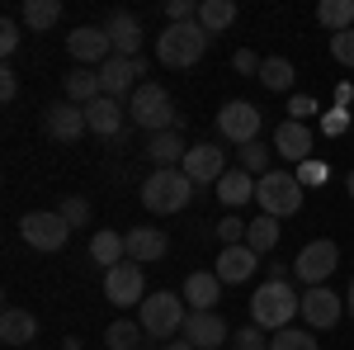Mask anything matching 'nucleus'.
I'll return each mask as SVG.
<instances>
[{
    "label": "nucleus",
    "instance_id": "nucleus-1",
    "mask_svg": "<svg viewBox=\"0 0 354 350\" xmlns=\"http://www.w3.org/2000/svg\"><path fill=\"white\" fill-rule=\"evenodd\" d=\"M175 100H170V90L156 81H142L133 90V100H128V123H137L147 137H156V133H170L175 128Z\"/></svg>",
    "mask_w": 354,
    "mask_h": 350
},
{
    "label": "nucleus",
    "instance_id": "nucleus-2",
    "mask_svg": "<svg viewBox=\"0 0 354 350\" xmlns=\"http://www.w3.org/2000/svg\"><path fill=\"white\" fill-rule=\"evenodd\" d=\"M293 313H302V294H293V284H260L250 298V322L260 331H283L293 326Z\"/></svg>",
    "mask_w": 354,
    "mask_h": 350
},
{
    "label": "nucleus",
    "instance_id": "nucleus-3",
    "mask_svg": "<svg viewBox=\"0 0 354 350\" xmlns=\"http://www.w3.org/2000/svg\"><path fill=\"white\" fill-rule=\"evenodd\" d=\"M208 28L198 24H165V33L156 38V57H161V67H194V62H203V53H208Z\"/></svg>",
    "mask_w": 354,
    "mask_h": 350
},
{
    "label": "nucleus",
    "instance_id": "nucleus-4",
    "mask_svg": "<svg viewBox=\"0 0 354 350\" xmlns=\"http://www.w3.org/2000/svg\"><path fill=\"white\" fill-rule=\"evenodd\" d=\"M194 199V180L185 170H151L142 180V209L147 213H180L185 204Z\"/></svg>",
    "mask_w": 354,
    "mask_h": 350
},
{
    "label": "nucleus",
    "instance_id": "nucleus-5",
    "mask_svg": "<svg viewBox=\"0 0 354 350\" xmlns=\"http://www.w3.org/2000/svg\"><path fill=\"white\" fill-rule=\"evenodd\" d=\"M185 322H189V303H185L180 294H170V289L147 294V303H142V331H147L151 341H170V336H180Z\"/></svg>",
    "mask_w": 354,
    "mask_h": 350
},
{
    "label": "nucleus",
    "instance_id": "nucleus-6",
    "mask_svg": "<svg viewBox=\"0 0 354 350\" xmlns=\"http://www.w3.org/2000/svg\"><path fill=\"white\" fill-rule=\"evenodd\" d=\"M255 204H260V213L270 218H293L302 209V185L293 170H270V175H260L255 180Z\"/></svg>",
    "mask_w": 354,
    "mask_h": 350
},
{
    "label": "nucleus",
    "instance_id": "nucleus-7",
    "mask_svg": "<svg viewBox=\"0 0 354 350\" xmlns=\"http://www.w3.org/2000/svg\"><path fill=\"white\" fill-rule=\"evenodd\" d=\"M19 237H24L33 251L53 256V251H62V246H66V237H71V222L57 213V209H53V213H48V209H43V213H24V218H19Z\"/></svg>",
    "mask_w": 354,
    "mask_h": 350
},
{
    "label": "nucleus",
    "instance_id": "nucleus-8",
    "mask_svg": "<svg viewBox=\"0 0 354 350\" xmlns=\"http://www.w3.org/2000/svg\"><path fill=\"white\" fill-rule=\"evenodd\" d=\"M260 109L250 105V100H227V105L218 109V137L222 142H236V147H245V142H260Z\"/></svg>",
    "mask_w": 354,
    "mask_h": 350
},
{
    "label": "nucleus",
    "instance_id": "nucleus-9",
    "mask_svg": "<svg viewBox=\"0 0 354 350\" xmlns=\"http://www.w3.org/2000/svg\"><path fill=\"white\" fill-rule=\"evenodd\" d=\"M335 265H340V251H335V242H307L298 251V261H293V274H298L307 289H317V284H326L330 274H335Z\"/></svg>",
    "mask_w": 354,
    "mask_h": 350
},
{
    "label": "nucleus",
    "instance_id": "nucleus-10",
    "mask_svg": "<svg viewBox=\"0 0 354 350\" xmlns=\"http://www.w3.org/2000/svg\"><path fill=\"white\" fill-rule=\"evenodd\" d=\"M104 298H109L113 308L147 303V279H142V265H137V261H123V265L104 270Z\"/></svg>",
    "mask_w": 354,
    "mask_h": 350
},
{
    "label": "nucleus",
    "instance_id": "nucleus-11",
    "mask_svg": "<svg viewBox=\"0 0 354 350\" xmlns=\"http://www.w3.org/2000/svg\"><path fill=\"white\" fill-rule=\"evenodd\" d=\"M137 76H147V57H109L104 67H100V85H104V95L109 100H133V90L142 81Z\"/></svg>",
    "mask_w": 354,
    "mask_h": 350
},
{
    "label": "nucleus",
    "instance_id": "nucleus-12",
    "mask_svg": "<svg viewBox=\"0 0 354 350\" xmlns=\"http://www.w3.org/2000/svg\"><path fill=\"white\" fill-rule=\"evenodd\" d=\"M340 317H345V298H335L326 284H317V289L302 294V322L312 326V331H330Z\"/></svg>",
    "mask_w": 354,
    "mask_h": 350
},
{
    "label": "nucleus",
    "instance_id": "nucleus-13",
    "mask_svg": "<svg viewBox=\"0 0 354 350\" xmlns=\"http://www.w3.org/2000/svg\"><path fill=\"white\" fill-rule=\"evenodd\" d=\"M66 53L76 57V67H90V62H109L113 57V43H109V33L104 28H95V24H81V28H71L66 33Z\"/></svg>",
    "mask_w": 354,
    "mask_h": 350
},
{
    "label": "nucleus",
    "instance_id": "nucleus-14",
    "mask_svg": "<svg viewBox=\"0 0 354 350\" xmlns=\"http://www.w3.org/2000/svg\"><path fill=\"white\" fill-rule=\"evenodd\" d=\"M180 170L189 175L194 185H218L227 175V152H218V142H198V147H189V157H185Z\"/></svg>",
    "mask_w": 354,
    "mask_h": 350
},
{
    "label": "nucleus",
    "instance_id": "nucleus-15",
    "mask_svg": "<svg viewBox=\"0 0 354 350\" xmlns=\"http://www.w3.org/2000/svg\"><path fill=\"white\" fill-rule=\"evenodd\" d=\"M194 350H218V346H232V331L222 322V313H189V322L180 331Z\"/></svg>",
    "mask_w": 354,
    "mask_h": 350
},
{
    "label": "nucleus",
    "instance_id": "nucleus-16",
    "mask_svg": "<svg viewBox=\"0 0 354 350\" xmlns=\"http://www.w3.org/2000/svg\"><path fill=\"white\" fill-rule=\"evenodd\" d=\"M43 128H48V137H57V142H76L81 133H90L85 109L71 105V100H57V105L43 114Z\"/></svg>",
    "mask_w": 354,
    "mask_h": 350
},
{
    "label": "nucleus",
    "instance_id": "nucleus-17",
    "mask_svg": "<svg viewBox=\"0 0 354 350\" xmlns=\"http://www.w3.org/2000/svg\"><path fill=\"white\" fill-rule=\"evenodd\" d=\"M274 157H283V161H293V166L312 161V128L283 119V123L274 128Z\"/></svg>",
    "mask_w": 354,
    "mask_h": 350
},
{
    "label": "nucleus",
    "instance_id": "nucleus-18",
    "mask_svg": "<svg viewBox=\"0 0 354 350\" xmlns=\"http://www.w3.org/2000/svg\"><path fill=\"white\" fill-rule=\"evenodd\" d=\"M104 33H109V43H113V57H142V24H137V15L113 10Z\"/></svg>",
    "mask_w": 354,
    "mask_h": 350
},
{
    "label": "nucleus",
    "instance_id": "nucleus-19",
    "mask_svg": "<svg viewBox=\"0 0 354 350\" xmlns=\"http://www.w3.org/2000/svg\"><path fill=\"white\" fill-rule=\"evenodd\" d=\"M255 265H260V256L241 242V246H222V251H218V270H213V274H218L222 284H245V279L255 274Z\"/></svg>",
    "mask_w": 354,
    "mask_h": 350
},
{
    "label": "nucleus",
    "instance_id": "nucleus-20",
    "mask_svg": "<svg viewBox=\"0 0 354 350\" xmlns=\"http://www.w3.org/2000/svg\"><path fill=\"white\" fill-rule=\"evenodd\" d=\"M218 298H222V279L213 270H194L185 279V303L189 313H218Z\"/></svg>",
    "mask_w": 354,
    "mask_h": 350
},
{
    "label": "nucleus",
    "instance_id": "nucleus-21",
    "mask_svg": "<svg viewBox=\"0 0 354 350\" xmlns=\"http://www.w3.org/2000/svg\"><path fill=\"white\" fill-rule=\"evenodd\" d=\"M123 242H128V261H137V265H151L170 251V237L161 227H133V232H123Z\"/></svg>",
    "mask_w": 354,
    "mask_h": 350
},
{
    "label": "nucleus",
    "instance_id": "nucleus-22",
    "mask_svg": "<svg viewBox=\"0 0 354 350\" xmlns=\"http://www.w3.org/2000/svg\"><path fill=\"white\" fill-rule=\"evenodd\" d=\"M147 157L156 161V170H180V166H185V157H189V147H185L180 128H170V133L147 137Z\"/></svg>",
    "mask_w": 354,
    "mask_h": 350
},
{
    "label": "nucleus",
    "instance_id": "nucleus-23",
    "mask_svg": "<svg viewBox=\"0 0 354 350\" xmlns=\"http://www.w3.org/2000/svg\"><path fill=\"white\" fill-rule=\"evenodd\" d=\"M123 114H128V109L118 105V100L100 95L95 105H85V123H90V133H100V137H118L123 133Z\"/></svg>",
    "mask_w": 354,
    "mask_h": 350
},
{
    "label": "nucleus",
    "instance_id": "nucleus-24",
    "mask_svg": "<svg viewBox=\"0 0 354 350\" xmlns=\"http://www.w3.org/2000/svg\"><path fill=\"white\" fill-rule=\"evenodd\" d=\"M38 336V317L28 313V308H5V317H0V341L5 346H28Z\"/></svg>",
    "mask_w": 354,
    "mask_h": 350
},
{
    "label": "nucleus",
    "instance_id": "nucleus-25",
    "mask_svg": "<svg viewBox=\"0 0 354 350\" xmlns=\"http://www.w3.org/2000/svg\"><path fill=\"white\" fill-rule=\"evenodd\" d=\"M100 95H104L100 71H90V67H71V71H66V100H71V105L85 109V105H95Z\"/></svg>",
    "mask_w": 354,
    "mask_h": 350
},
{
    "label": "nucleus",
    "instance_id": "nucleus-26",
    "mask_svg": "<svg viewBox=\"0 0 354 350\" xmlns=\"http://www.w3.org/2000/svg\"><path fill=\"white\" fill-rule=\"evenodd\" d=\"M218 199L227 204V209H241V204H250L255 199V175H245L241 166L236 170H227L218 180Z\"/></svg>",
    "mask_w": 354,
    "mask_h": 350
},
{
    "label": "nucleus",
    "instance_id": "nucleus-27",
    "mask_svg": "<svg viewBox=\"0 0 354 350\" xmlns=\"http://www.w3.org/2000/svg\"><path fill=\"white\" fill-rule=\"evenodd\" d=\"M90 261L104 265V270L123 265V261H128V242H123L118 232H95V237H90Z\"/></svg>",
    "mask_w": 354,
    "mask_h": 350
},
{
    "label": "nucleus",
    "instance_id": "nucleus-28",
    "mask_svg": "<svg viewBox=\"0 0 354 350\" xmlns=\"http://www.w3.org/2000/svg\"><path fill=\"white\" fill-rule=\"evenodd\" d=\"M245 246H250L255 256H270L274 246H279V218L260 213L255 222H245Z\"/></svg>",
    "mask_w": 354,
    "mask_h": 350
},
{
    "label": "nucleus",
    "instance_id": "nucleus-29",
    "mask_svg": "<svg viewBox=\"0 0 354 350\" xmlns=\"http://www.w3.org/2000/svg\"><path fill=\"white\" fill-rule=\"evenodd\" d=\"M198 24L208 33H222V28L236 24V0H198Z\"/></svg>",
    "mask_w": 354,
    "mask_h": 350
},
{
    "label": "nucleus",
    "instance_id": "nucleus-30",
    "mask_svg": "<svg viewBox=\"0 0 354 350\" xmlns=\"http://www.w3.org/2000/svg\"><path fill=\"white\" fill-rule=\"evenodd\" d=\"M57 19H62V5H57V0H24V10H19V24L33 28V33L53 28Z\"/></svg>",
    "mask_w": 354,
    "mask_h": 350
},
{
    "label": "nucleus",
    "instance_id": "nucleus-31",
    "mask_svg": "<svg viewBox=\"0 0 354 350\" xmlns=\"http://www.w3.org/2000/svg\"><path fill=\"white\" fill-rule=\"evenodd\" d=\"M317 19H322L330 33H350L354 28V0H322V5H317Z\"/></svg>",
    "mask_w": 354,
    "mask_h": 350
},
{
    "label": "nucleus",
    "instance_id": "nucleus-32",
    "mask_svg": "<svg viewBox=\"0 0 354 350\" xmlns=\"http://www.w3.org/2000/svg\"><path fill=\"white\" fill-rule=\"evenodd\" d=\"M293 76H298V71H293L288 57H265V67H260V85H265V90H279V95L293 90Z\"/></svg>",
    "mask_w": 354,
    "mask_h": 350
},
{
    "label": "nucleus",
    "instance_id": "nucleus-33",
    "mask_svg": "<svg viewBox=\"0 0 354 350\" xmlns=\"http://www.w3.org/2000/svg\"><path fill=\"white\" fill-rule=\"evenodd\" d=\"M317 331L312 326H283V331H274L270 336V350H317Z\"/></svg>",
    "mask_w": 354,
    "mask_h": 350
},
{
    "label": "nucleus",
    "instance_id": "nucleus-34",
    "mask_svg": "<svg viewBox=\"0 0 354 350\" xmlns=\"http://www.w3.org/2000/svg\"><path fill=\"white\" fill-rule=\"evenodd\" d=\"M270 157H274V147H265V142H245V147H236V161H241L245 175H270Z\"/></svg>",
    "mask_w": 354,
    "mask_h": 350
},
{
    "label": "nucleus",
    "instance_id": "nucleus-35",
    "mask_svg": "<svg viewBox=\"0 0 354 350\" xmlns=\"http://www.w3.org/2000/svg\"><path fill=\"white\" fill-rule=\"evenodd\" d=\"M142 336H147V331H142L137 322L118 317V322L104 331V346H109V350H142Z\"/></svg>",
    "mask_w": 354,
    "mask_h": 350
},
{
    "label": "nucleus",
    "instance_id": "nucleus-36",
    "mask_svg": "<svg viewBox=\"0 0 354 350\" xmlns=\"http://www.w3.org/2000/svg\"><path fill=\"white\" fill-rule=\"evenodd\" d=\"M232 350H270V336L250 322V326H241V331L232 336Z\"/></svg>",
    "mask_w": 354,
    "mask_h": 350
},
{
    "label": "nucleus",
    "instance_id": "nucleus-37",
    "mask_svg": "<svg viewBox=\"0 0 354 350\" xmlns=\"http://www.w3.org/2000/svg\"><path fill=\"white\" fill-rule=\"evenodd\" d=\"M330 57H335L340 67H350V71H354V28H350V33H330Z\"/></svg>",
    "mask_w": 354,
    "mask_h": 350
},
{
    "label": "nucleus",
    "instance_id": "nucleus-38",
    "mask_svg": "<svg viewBox=\"0 0 354 350\" xmlns=\"http://www.w3.org/2000/svg\"><path fill=\"white\" fill-rule=\"evenodd\" d=\"M57 213L66 218V222H71V227H85V222H90V204H85V199H76V194H71V199H62V209H57Z\"/></svg>",
    "mask_w": 354,
    "mask_h": 350
},
{
    "label": "nucleus",
    "instance_id": "nucleus-39",
    "mask_svg": "<svg viewBox=\"0 0 354 350\" xmlns=\"http://www.w3.org/2000/svg\"><path fill=\"white\" fill-rule=\"evenodd\" d=\"M218 242H222V246H241V242H245V222L227 213V218L218 222Z\"/></svg>",
    "mask_w": 354,
    "mask_h": 350
},
{
    "label": "nucleus",
    "instance_id": "nucleus-40",
    "mask_svg": "<svg viewBox=\"0 0 354 350\" xmlns=\"http://www.w3.org/2000/svg\"><path fill=\"white\" fill-rule=\"evenodd\" d=\"M293 175H298V185L307 189V185H322V180H326L330 170L322 161H317V157H312V161H302V166H293Z\"/></svg>",
    "mask_w": 354,
    "mask_h": 350
},
{
    "label": "nucleus",
    "instance_id": "nucleus-41",
    "mask_svg": "<svg viewBox=\"0 0 354 350\" xmlns=\"http://www.w3.org/2000/svg\"><path fill=\"white\" fill-rule=\"evenodd\" d=\"M19 38H24V24H19V19H5V24H0V53L10 57L19 48Z\"/></svg>",
    "mask_w": 354,
    "mask_h": 350
},
{
    "label": "nucleus",
    "instance_id": "nucleus-42",
    "mask_svg": "<svg viewBox=\"0 0 354 350\" xmlns=\"http://www.w3.org/2000/svg\"><path fill=\"white\" fill-rule=\"evenodd\" d=\"M232 67H236L241 76H260V67H265V62H260V57L250 53V48H241V53L232 57Z\"/></svg>",
    "mask_w": 354,
    "mask_h": 350
},
{
    "label": "nucleus",
    "instance_id": "nucleus-43",
    "mask_svg": "<svg viewBox=\"0 0 354 350\" xmlns=\"http://www.w3.org/2000/svg\"><path fill=\"white\" fill-rule=\"evenodd\" d=\"M322 128H326V137H340L350 128V114H345V109H330L326 119H322Z\"/></svg>",
    "mask_w": 354,
    "mask_h": 350
},
{
    "label": "nucleus",
    "instance_id": "nucleus-44",
    "mask_svg": "<svg viewBox=\"0 0 354 350\" xmlns=\"http://www.w3.org/2000/svg\"><path fill=\"white\" fill-rule=\"evenodd\" d=\"M15 95H19V76L5 67V71H0V100H5V105H15Z\"/></svg>",
    "mask_w": 354,
    "mask_h": 350
},
{
    "label": "nucleus",
    "instance_id": "nucleus-45",
    "mask_svg": "<svg viewBox=\"0 0 354 350\" xmlns=\"http://www.w3.org/2000/svg\"><path fill=\"white\" fill-rule=\"evenodd\" d=\"M288 114H293V123H302L307 114H317V100H312V95H293V105H288Z\"/></svg>",
    "mask_w": 354,
    "mask_h": 350
},
{
    "label": "nucleus",
    "instance_id": "nucleus-46",
    "mask_svg": "<svg viewBox=\"0 0 354 350\" xmlns=\"http://www.w3.org/2000/svg\"><path fill=\"white\" fill-rule=\"evenodd\" d=\"M265 274H270V284H288V265H283V261L265 265Z\"/></svg>",
    "mask_w": 354,
    "mask_h": 350
},
{
    "label": "nucleus",
    "instance_id": "nucleus-47",
    "mask_svg": "<svg viewBox=\"0 0 354 350\" xmlns=\"http://www.w3.org/2000/svg\"><path fill=\"white\" fill-rule=\"evenodd\" d=\"M335 100H340V109H345L354 100V85H340V90H335Z\"/></svg>",
    "mask_w": 354,
    "mask_h": 350
},
{
    "label": "nucleus",
    "instance_id": "nucleus-48",
    "mask_svg": "<svg viewBox=\"0 0 354 350\" xmlns=\"http://www.w3.org/2000/svg\"><path fill=\"white\" fill-rule=\"evenodd\" d=\"M345 313H350V317H354V284H350V289H345Z\"/></svg>",
    "mask_w": 354,
    "mask_h": 350
},
{
    "label": "nucleus",
    "instance_id": "nucleus-49",
    "mask_svg": "<svg viewBox=\"0 0 354 350\" xmlns=\"http://www.w3.org/2000/svg\"><path fill=\"white\" fill-rule=\"evenodd\" d=\"M62 350H81V336H66V341H62Z\"/></svg>",
    "mask_w": 354,
    "mask_h": 350
},
{
    "label": "nucleus",
    "instance_id": "nucleus-50",
    "mask_svg": "<svg viewBox=\"0 0 354 350\" xmlns=\"http://www.w3.org/2000/svg\"><path fill=\"white\" fill-rule=\"evenodd\" d=\"M161 350H194L189 341H170V346H161Z\"/></svg>",
    "mask_w": 354,
    "mask_h": 350
},
{
    "label": "nucleus",
    "instance_id": "nucleus-51",
    "mask_svg": "<svg viewBox=\"0 0 354 350\" xmlns=\"http://www.w3.org/2000/svg\"><path fill=\"white\" fill-rule=\"evenodd\" d=\"M345 189H350V199H354V170H350V175H345Z\"/></svg>",
    "mask_w": 354,
    "mask_h": 350
}]
</instances>
